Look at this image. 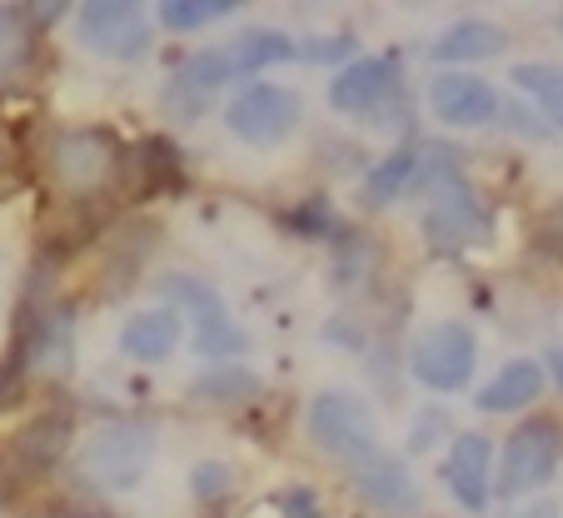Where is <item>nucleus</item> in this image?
Listing matches in <instances>:
<instances>
[{"label":"nucleus","instance_id":"4be33fe9","mask_svg":"<svg viewBox=\"0 0 563 518\" xmlns=\"http://www.w3.org/2000/svg\"><path fill=\"white\" fill-rule=\"evenodd\" d=\"M234 11H240L234 0H165V5H159V21L170 25V31H200V25H214Z\"/></svg>","mask_w":563,"mask_h":518},{"label":"nucleus","instance_id":"a211bd4d","mask_svg":"<svg viewBox=\"0 0 563 518\" xmlns=\"http://www.w3.org/2000/svg\"><path fill=\"white\" fill-rule=\"evenodd\" d=\"M224 60H230L234 75L265 70V65L295 60V41H289L285 31H269V25H250V31H240L230 45H224Z\"/></svg>","mask_w":563,"mask_h":518},{"label":"nucleus","instance_id":"9b49d317","mask_svg":"<svg viewBox=\"0 0 563 518\" xmlns=\"http://www.w3.org/2000/svg\"><path fill=\"white\" fill-rule=\"evenodd\" d=\"M230 60H224V45L220 51H200V55H185L180 65H175L170 85H165V115L175 120H200L205 110H210V100L220 96V85L230 80Z\"/></svg>","mask_w":563,"mask_h":518},{"label":"nucleus","instance_id":"6e6552de","mask_svg":"<svg viewBox=\"0 0 563 518\" xmlns=\"http://www.w3.org/2000/svg\"><path fill=\"white\" fill-rule=\"evenodd\" d=\"M478 339L468 324H439L415 344V379L434 394H454L474 379Z\"/></svg>","mask_w":563,"mask_h":518},{"label":"nucleus","instance_id":"423d86ee","mask_svg":"<svg viewBox=\"0 0 563 518\" xmlns=\"http://www.w3.org/2000/svg\"><path fill=\"white\" fill-rule=\"evenodd\" d=\"M305 120V100L285 85H265V80H250L240 85V96L224 106V125H230L234 140H245V145H279L289 130Z\"/></svg>","mask_w":563,"mask_h":518},{"label":"nucleus","instance_id":"f8f14e48","mask_svg":"<svg viewBox=\"0 0 563 518\" xmlns=\"http://www.w3.org/2000/svg\"><path fill=\"white\" fill-rule=\"evenodd\" d=\"M350 478L354 488H360L364 498H369L379 514H415L419 508V484L415 474H409V464L399 454H389V449H374V454L354 459L350 464Z\"/></svg>","mask_w":563,"mask_h":518},{"label":"nucleus","instance_id":"9d476101","mask_svg":"<svg viewBox=\"0 0 563 518\" xmlns=\"http://www.w3.org/2000/svg\"><path fill=\"white\" fill-rule=\"evenodd\" d=\"M429 110H434L444 125L459 130H474V125H489V120L504 115V100L484 75H468V70H439L429 80Z\"/></svg>","mask_w":563,"mask_h":518},{"label":"nucleus","instance_id":"c85d7f7f","mask_svg":"<svg viewBox=\"0 0 563 518\" xmlns=\"http://www.w3.org/2000/svg\"><path fill=\"white\" fill-rule=\"evenodd\" d=\"M519 518H563V508L553 504V498H539V504H529Z\"/></svg>","mask_w":563,"mask_h":518},{"label":"nucleus","instance_id":"2eb2a0df","mask_svg":"<svg viewBox=\"0 0 563 518\" xmlns=\"http://www.w3.org/2000/svg\"><path fill=\"white\" fill-rule=\"evenodd\" d=\"M175 344H180V315H175V309H140V315H130L125 329H120V350L140 364L170 360Z\"/></svg>","mask_w":563,"mask_h":518},{"label":"nucleus","instance_id":"f3484780","mask_svg":"<svg viewBox=\"0 0 563 518\" xmlns=\"http://www.w3.org/2000/svg\"><path fill=\"white\" fill-rule=\"evenodd\" d=\"M504 45H509V35H504L494 21H454L434 41V60L439 65H474V60L504 55Z\"/></svg>","mask_w":563,"mask_h":518},{"label":"nucleus","instance_id":"5701e85b","mask_svg":"<svg viewBox=\"0 0 563 518\" xmlns=\"http://www.w3.org/2000/svg\"><path fill=\"white\" fill-rule=\"evenodd\" d=\"M31 55V31H25L21 11H0V80L15 75Z\"/></svg>","mask_w":563,"mask_h":518},{"label":"nucleus","instance_id":"bb28decb","mask_svg":"<svg viewBox=\"0 0 563 518\" xmlns=\"http://www.w3.org/2000/svg\"><path fill=\"white\" fill-rule=\"evenodd\" d=\"M279 508L289 518H314V494L309 488H289V494H279Z\"/></svg>","mask_w":563,"mask_h":518},{"label":"nucleus","instance_id":"1a4fd4ad","mask_svg":"<svg viewBox=\"0 0 563 518\" xmlns=\"http://www.w3.org/2000/svg\"><path fill=\"white\" fill-rule=\"evenodd\" d=\"M80 41L90 51L110 55V60H135L150 51V21L135 5H120V0H90L80 5V21H75Z\"/></svg>","mask_w":563,"mask_h":518},{"label":"nucleus","instance_id":"dca6fc26","mask_svg":"<svg viewBox=\"0 0 563 518\" xmlns=\"http://www.w3.org/2000/svg\"><path fill=\"white\" fill-rule=\"evenodd\" d=\"M539 394H543V364L509 360L489 384H484V389H478L474 404L484 414H519V409H529Z\"/></svg>","mask_w":563,"mask_h":518},{"label":"nucleus","instance_id":"aec40b11","mask_svg":"<svg viewBox=\"0 0 563 518\" xmlns=\"http://www.w3.org/2000/svg\"><path fill=\"white\" fill-rule=\"evenodd\" d=\"M514 85L549 115V125L563 130V65H549V60L514 65Z\"/></svg>","mask_w":563,"mask_h":518},{"label":"nucleus","instance_id":"0eeeda50","mask_svg":"<svg viewBox=\"0 0 563 518\" xmlns=\"http://www.w3.org/2000/svg\"><path fill=\"white\" fill-rule=\"evenodd\" d=\"M559 459H563V423H553V419L519 423L499 459V484H494L499 498H523L533 488H543L559 474Z\"/></svg>","mask_w":563,"mask_h":518},{"label":"nucleus","instance_id":"f257e3e1","mask_svg":"<svg viewBox=\"0 0 563 518\" xmlns=\"http://www.w3.org/2000/svg\"><path fill=\"white\" fill-rule=\"evenodd\" d=\"M330 106L340 115L369 120V125H399L409 120V96H405V75L394 55H364V60L344 65L330 85Z\"/></svg>","mask_w":563,"mask_h":518},{"label":"nucleus","instance_id":"393cba45","mask_svg":"<svg viewBox=\"0 0 563 518\" xmlns=\"http://www.w3.org/2000/svg\"><path fill=\"white\" fill-rule=\"evenodd\" d=\"M190 484H195V494H200V498H220L224 484H230V469H224V464H200Z\"/></svg>","mask_w":563,"mask_h":518},{"label":"nucleus","instance_id":"b1692460","mask_svg":"<svg viewBox=\"0 0 563 518\" xmlns=\"http://www.w3.org/2000/svg\"><path fill=\"white\" fill-rule=\"evenodd\" d=\"M255 389H260V379L250 370H220L195 384V394H205V399H240V394H255Z\"/></svg>","mask_w":563,"mask_h":518},{"label":"nucleus","instance_id":"f03ea898","mask_svg":"<svg viewBox=\"0 0 563 518\" xmlns=\"http://www.w3.org/2000/svg\"><path fill=\"white\" fill-rule=\"evenodd\" d=\"M150 459H155V429H150V423H135V419H115V423H100L96 434L80 444V459H75V464H80V474H86L96 488L120 494V488L145 478Z\"/></svg>","mask_w":563,"mask_h":518},{"label":"nucleus","instance_id":"6ab92c4d","mask_svg":"<svg viewBox=\"0 0 563 518\" xmlns=\"http://www.w3.org/2000/svg\"><path fill=\"white\" fill-rule=\"evenodd\" d=\"M415 180H419V150L415 145H399L394 155H384L379 165L369 169V180H364V205L384 210V205H394Z\"/></svg>","mask_w":563,"mask_h":518},{"label":"nucleus","instance_id":"a878e982","mask_svg":"<svg viewBox=\"0 0 563 518\" xmlns=\"http://www.w3.org/2000/svg\"><path fill=\"white\" fill-rule=\"evenodd\" d=\"M295 55H305V60H334V55H350V41H309V45H295Z\"/></svg>","mask_w":563,"mask_h":518},{"label":"nucleus","instance_id":"7ed1b4c3","mask_svg":"<svg viewBox=\"0 0 563 518\" xmlns=\"http://www.w3.org/2000/svg\"><path fill=\"white\" fill-rule=\"evenodd\" d=\"M159 295L175 299V309H185V315L195 319V354H205V360H234V354L250 350V334L230 319V309H224V299L214 295L205 279L195 275H165L159 279Z\"/></svg>","mask_w":563,"mask_h":518},{"label":"nucleus","instance_id":"4468645a","mask_svg":"<svg viewBox=\"0 0 563 518\" xmlns=\"http://www.w3.org/2000/svg\"><path fill=\"white\" fill-rule=\"evenodd\" d=\"M444 478L454 488L459 508L464 514H484L489 508V494H494V449L484 434H459L449 444V459H444Z\"/></svg>","mask_w":563,"mask_h":518},{"label":"nucleus","instance_id":"412c9836","mask_svg":"<svg viewBox=\"0 0 563 518\" xmlns=\"http://www.w3.org/2000/svg\"><path fill=\"white\" fill-rule=\"evenodd\" d=\"M65 439H70V429H65V419H35L31 429H25V434H21V444H15V454H21L31 469H51L55 459L65 454Z\"/></svg>","mask_w":563,"mask_h":518},{"label":"nucleus","instance_id":"20e7f679","mask_svg":"<svg viewBox=\"0 0 563 518\" xmlns=\"http://www.w3.org/2000/svg\"><path fill=\"white\" fill-rule=\"evenodd\" d=\"M309 434L319 449H330L350 469L354 459L379 449V419L354 389H324L309 399Z\"/></svg>","mask_w":563,"mask_h":518},{"label":"nucleus","instance_id":"39448f33","mask_svg":"<svg viewBox=\"0 0 563 518\" xmlns=\"http://www.w3.org/2000/svg\"><path fill=\"white\" fill-rule=\"evenodd\" d=\"M419 180H424V190H429V205H424L429 244H439V250H464V244L484 240L489 214H484L474 185H468L459 169H434V175H419Z\"/></svg>","mask_w":563,"mask_h":518},{"label":"nucleus","instance_id":"ddd939ff","mask_svg":"<svg viewBox=\"0 0 563 518\" xmlns=\"http://www.w3.org/2000/svg\"><path fill=\"white\" fill-rule=\"evenodd\" d=\"M115 145H110L100 130H70V135L55 140L51 150V165H55V180L70 185V190H96L115 175Z\"/></svg>","mask_w":563,"mask_h":518},{"label":"nucleus","instance_id":"cd10ccee","mask_svg":"<svg viewBox=\"0 0 563 518\" xmlns=\"http://www.w3.org/2000/svg\"><path fill=\"white\" fill-rule=\"evenodd\" d=\"M543 379H553L563 389V344H549V354H543Z\"/></svg>","mask_w":563,"mask_h":518}]
</instances>
